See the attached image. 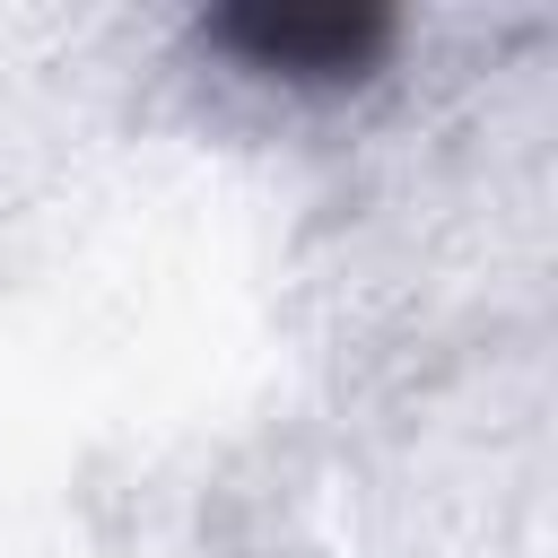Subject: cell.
Wrapping results in <instances>:
<instances>
[{
    "instance_id": "cell-1",
    "label": "cell",
    "mask_w": 558,
    "mask_h": 558,
    "mask_svg": "<svg viewBox=\"0 0 558 558\" xmlns=\"http://www.w3.org/2000/svg\"><path fill=\"white\" fill-rule=\"evenodd\" d=\"M401 17L375 0H227L209 9V44L235 52L262 78H296V87H349L392 52Z\"/></svg>"
}]
</instances>
